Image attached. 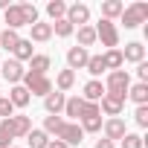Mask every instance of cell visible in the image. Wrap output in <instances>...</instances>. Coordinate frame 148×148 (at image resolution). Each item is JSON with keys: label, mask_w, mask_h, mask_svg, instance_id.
Listing matches in <instances>:
<instances>
[{"label": "cell", "mask_w": 148, "mask_h": 148, "mask_svg": "<svg viewBox=\"0 0 148 148\" xmlns=\"http://www.w3.org/2000/svg\"><path fill=\"white\" fill-rule=\"evenodd\" d=\"M93 148H116V142H110V139H99Z\"/></svg>", "instance_id": "cell-40"}, {"label": "cell", "mask_w": 148, "mask_h": 148, "mask_svg": "<svg viewBox=\"0 0 148 148\" xmlns=\"http://www.w3.org/2000/svg\"><path fill=\"white\" fill-rule=\"evenodd\" d=\"M52 32H55L58 38H70L73 32H76V26H73L67 18H61V21H55V23H52Z\"/></svg>", "instance_id": "cell-29"}, {"label": "cell", "mask_w": 148, "mask_h": 148, "mask_svg": "<svg viewBox=\"0 0 148 148\" xmlns=\"http://www.w3.org/2000/svg\"><path fill=\"white\" fill-rule=\"evenodd\" d=\"M21 84L26 87V93H29V96H47V93H52V82H49L47 76L29 73V70H26V76H23V82H21Z\"/></svg>", "instance_id": "cell-4"}, {"label": "cell", "mask_w": 148, "mask_h": 148, "mask_svg": "<svg viewBox=\"0 0 148 148\" xmlns=\"http://www.w3.org/2000/svg\"><path fill=\"white\" fill-rule=\"evenodd\" d=\"M0 73H3V79L15 87V84H21L23 82V76H26V70H23V64L21 61H15V58H6L3 64H0Z\"/></svg>", "instance_id": "cell-7"}, {"label": "cell", "mask_w": 148, "mask_h": 148, "mask_svg": "<svg viewBox=\"0 0 148 148\" xmlns=\"http://www.w3.org/2000/svg\"><path fill=\"white\" fill-rule=\"evenodd\" d=\"M128 87H131V76H128V70H113V73H108L105 96H113V99L125 102V99H128Z\"/></svg>", "instance_id": "cell-1"}, {"label": "cell", "mask_w": 148, "mask_h": 148, "mask_svg": "<svg viewBox=\"0 0 148 148\" xmlns=\"http://www.w3.org/2000/svg\"><path fill=\"white\" fill-rule=\"evenodd\" d=\"M0 148H12V136H9V131H3V128H0Z\"/></svg>", "instance_id": "cell-39"}, {"label": "cell", "mask_w": 148, "mask_h": 148, "mask_svg": "<svg viewBox=\"0 0 148 148\" xmlns=\"http://www.w3.org/2000/svg\"><path fill=\"white\" fill-rule=\"evenodd\" d=\"M87 116H102V110H99V105H96V102H84V108H82V116H79V119H87Z\"/></svg>", "instance_id": "cell-36"}, {"label": "cell", "mask_w": 148, "mask_h": 148, "mask_svg": "<svg viewBox=\"0 0 148 148\" xmlns=\"http://www.w3.org/2000/svg\"><path fill=\"white\" fill-rule=\"evenodd\" d=\"M47 148H67V145H64L61 139H49V145H47Z\"/></svg>", "instance_id": "cell-41"}, {"label": "cell", "mask_w": 148, "mask_h": 148, "mask_svg": "<svg viewBox=\"0 0 148 148\" xmlns=\"http://www.w3.org/2000/svg\"><path fill=\"white\" fill-rule=\"evenodd\" d=\"M0 128L9 131V136H12V139H21V136H26V134L32 131V119H29V116H23V113H15V116H9V119L0 122Z\"/></svg>", "instance_id": "cell-3"}, {"label": "cell", "mask_w": 148, "mask_h": 148, "mask_svg": "<svg viewBox=\"0 0 148 148\" xmlns=\"http://www.w3.org/2000/svg\"><path fill=\"white\" fill-rule=\"evenodd\" d=\"M64 122H67L64 116H47V119H44V128H41V131H44V134H58V131L64 128Z\"/></svg>", "instance_id": "cell-30"}, {"label": "cell", "mask_w": 148, "mask_h": 148, "mask_svg": "<svg viewBox=\"0 0 148 148\" xmlns=\"http://www.w3.org/2000/svg\"><path fill=\"white\" fill-rule=\"evenodd\" d=\"M6 99H9V102H12V108H26V105H29V99H32V96H29V93H26V87H23V84H15V87H12V90H9V96H6Z\"/></svg>", "instance_id": "cell-16"}, {"label": "cell", "mask_w": 148, "mask_h": 148, "mask_svg": "<svg viewBox=\"0 0 148 148\" xmlns=\"http://www.w3.org/2000/svg\"><path fill=\"white\" fill-rule=\"evenodd\" d=\"M102 96H105V84H102L99 79H90V82L84 84V96H82V99H84V102H96V105H99V102H102Z\"/></svg>", "instance_id": "cell-14"}, {"label": "cell", "mask_w": 148, "mask_h": 148, "mask_svg": "<svg viewBox=\"0 0 148 148\" xmlns=\"http://www.w3.org/2000/svg\"><path fill=\"white\" fill-rule=\"evenodd\" d=\"M82 108H84V99H82V96H73V99L64 102V116L79 119V116H82Z\"/></svg>", "instance_id": "cell-24"}, {"label": "cell", "mask_w": 148, "mask_h": 148, "mask_svg": "<svg viewBox=\"0 0 148 148\" xmlns=\"http://www.w3.org/2000/svg\"><path fill=\"white\" fill-rule=\"evenodd\" d=\"M52 67L49 55H32L29 58V73H38V76H47V70Z\"/></svg>", "instance_id": "cell-20"}, {"label": "cell", "mask_w": 148, "mask_h": 148, "mask_svg": "<svg viewBox=\"0 0 148 148\" xmlns=\"http://www.w3.org/2000/svg\"><path fill=\"white\" fill-rule=\"evenodd\" d=\"M102 61H105V70H110V73L125 64V61H122V49H108V52L102 55Z\"/></svg>", "instance_id": "cell-23"}, {"label": "cell", "mask_w": 148, "mask_h": 148, "mask_svg": "<svg viewBox=\"0 0 148 148\" xmlns=\"http://www.w3.org/2000/svg\"><path fill=\"white\" fill-rule=\"evenodd\" d=\"M26 142H29V148H47L49 145V134H44L41 128H32L26 134Z\"/></svg>", "instance_id": "cell-22"}, {"label": "cell", "mask_w": 148, "mask_h": 148, "mask_svg": "<svg viewBox=\"0 0 148 148\" xmlns=\"http://www.w3.org/2000/svg\"><path fill=\"white\" fill-rule=\"evenodd\" d=\"M12 148H18V145H12Z\"/></svg>", "instance_id": "cell-42"}, {"label": "cell", "mask_w": 148, "mask_h": 148, "mask_svg": "<svg viewBox=\"0 0 148 148\" xmlns=\"http://www.w3.org/2000/svg\"><path fill=\"white\" fill-rule=\"evenodd\" d=\"M102 128H105V139H110V142H119V139L128 134V128H125V122H122L119 116H116V119H108Z\"/></svg>", "instance_id": "cell-12"}, {"label": "cell", "mask_w": 148, "mask_h": 148, "mask_svg": "<svg viewBox=\"0 0 148 148\" xmlns=\"http://www.w3.org/2000/svg\"><path fill=\"white\" fill-rule=\"evenodd\" d=\"M23 6V15H26V26H35L38 23V9H35V3H21Z\"/></svg>", "instance_id": "cell-34"}, {"label": "cell", "mask_w": 148, "mask_h": 148, "mask_svg": "<svg viewBox=\"0 0 148 148\" xmlns=\"http://www.w3.org/2000/svg\"><path fill=\"white\" fill-rule=\"evenodd\" d=\"M96 44V29L93 26H79V47H93Z\"/></svg>", "instance_id": "cell-28"}, {"label": "cell", "mask_w": 148, "mask_h": 148, "mask_svg": "<svg viewBox=\"0 0 148 148\" xmlns=\"http://www.w3.org/2000/svg\"><path fill=\"white\" fill-rule=\"evenodd\" d=\"M87 58H90V52L84 49V47H70L67 49V70H84L87 67Z\"/></svg>", "instance_id": "cell-9"}, {"label": "cell", "mask_w": 148, "mask_h": 148, "mask_svg": "<svg viewBox=\"0 0 148 148\" xmlns=\"http://www.w3.org/2000/svg\"><path fill=\"white\" fill-rule=\"evenodd\" d=\"M122 61H134V64L145 61V47H142L139 41H131V44H125V49H122Z\"/></svg>", "instance_id": "cell-13"}, {"label": "cell", "mask_w": 148, "mask_h": 148, "mask_svg": "<svg viewBox=\"0 0 148 148\" xmlns=\"http://www.w3.org/2000/svg\"><path fill=\"white\" fill-rule=\"evenodd\" d=\"M47 15L52 21H61L67 15V3H64V0H49V3H47Z\"/></svg>", "instance_id": "cell-27"}, {"label": "cell", "mask_w": 148, "mask_h": 148, "mask_svg": "<svg viewBox=\"0 0 148 148\" xmlns=\"http://www.w3.org/2000/svg\"><path fill=\"white\" fill-rule=\"evenodd\" d=\"M122 23H125V29H136L139 23H145L148 21V3H142V0H136V3H131V6H125L122 9Z\"/></svg>", "instance_id": "cell-2"}, {"label": "cell", "mask_w": 148, "mask_h": 148, "mask_svg": "<svg viewBox=\"0 0 148 148\" xmlns=\"http://www.w3.org/2000/svg\"><path fill=\"white\" fill-rule=\"evenodd\" d=\"M9 116H15V108L6 96H0V119H9Z\"/></svg>", "instance_id": "cell-37"}, {"label": "cell", "mask_w": 148, "mask_h": 148, "mask_svg": "<svg viewBox=\"0 0 148 148\" xmlns=\"http://www.w3.org/2000/svg\"><path fill=\"white\" fill-rule=\"evenodd\" d=\"M122 9H125L122 0H105V3H102V21H113V18H119Z\"/></svg>", "instance_id": "cell-19"}, {"label": "cell", "mask_w": 148, "mask_h": 148, "mask_svg": "<svg viewBox=\"0 0 148 148\" xmlns=\"http://www.w3.org/2000/svg\"><path fill=\"white\" fill-rule=\"evenodd\" d=\"M29 29H32V38H29V41L44 44V41H49V38H52V23H41V21H38V23H35V26H29Z\"/></svg>", "instance_id": "cell-21"}, {"label": "cell", "mask_w": 148, "mask_h": 148, "mask_svg": "<svg viewBox=\"0 0 148 148\" xmlns=\"http://www.w3.org/2000/svg\"><path fill=\"white\" fill-rule=\"evenodd\" d=\"M136 79H139V84H148V61L136 64Z\"/></svg>", "instance_id": "cell-38"}, {"label": "cell", "mask_w": 148, "mask_h": 148, "mask_svg": "<svg viewBox=\"0 0 148 148\" xmlns=\"http://www.w3.org/2000/svg\"><path fill=\"white\" fill-rule=\"evenodd\" d=\"M134 122H136L139 128H148V105H139V108L134 110Z\"/></svg>", "instance_id": "cell-35"}, {"label": "cell", "mask_w": 148, "mask_h": 148, "mask_svg": "<svg viewBox=\"0 0 148 148\" xmlns=\"http://www.w3.org/2000/svg\"><path fill=\"white\" fill-rule=\"evenodd\" d=\"M122 108H125V102H119V99H113V96H102V105H99V110H102L105 116L116 119V116L122 113Z\"/></svg>", "instance_id": "cell-15"}, {"label": "cell", "mask_w": 148, "mask_h": 148, "mask_svg": "<svg viewBox=\"0 0 148 148\" xmlns=\"http://www.w3.org/2000/svg\"><path fill=\"white\" fill-rule=\"evenodd\" d=\"M73 26H87V21H90V6H84V3H73V6H67V15H64Z\"/></svg>", "instance_id": "cell-10"}, {"label": "cell", "mask_w": 148, "mask_h": 148, "mask_svg": "<svg viewBox=\"0 0 148 148\" xmlns=\"http://www.w3.org/2000/svg\"><path fill=\"white\" fill-rule=\"evenodd\" d=\"M18 41H21V35H18V32H12V29H3V32H0V49L12 52V49L18 47Z\"/></svg>", "instance_id": "cell-26"}, {"label": "cell", "mask_w": 148, "mask_h": 148, "mask_svg": "<svg viewBox=\"0 0 148 148\" xmlns=\"http://www.w3.org/2000/svg\"><path fill=\"white\" fill-rule=\"evenodd\" d=\"M55 84H58V93H67L73 84H76V73H73V70H61L58 79H55Z\"/></svg>", "instance_id": "cell-25"}, {"label": "cell", "mask_w": 148, "mask_h": 148, "mask_svg": "<svg viewBox=\"0 0 148 148\" xmlns=\"http://www.w3.org/2000/svg\"><path fill=\"white\" fill-rule=\"evenodd\" d=\"M93 29H96V41H102V47H108V49L119 47V32H116L113 21H99Z\"/></svg>", "instance_id": "cell-5"}, {"label": "cell", "mask_w": 148, "mask_h": 148, "mask_svg": "<svg viewBox=\"0 0 148 148\" xmlns=\"http://www.w3.org/2000/svg\"><path fill=\"white\" fill-rule=\"evenodd\" d=\"M55 139H61L67 148H73V145H82L84 131H82V125H79V122H64V128L55 134Z\"/></svg>", "instance_id": "cell-6"}, {"label": "cell", "mask_w": 148, "mask_h": 148, "mask_svg": "<svg viewBox=\"0 0 148 148\" xmlns=\"http://www.w3.org/2000/svg\"><path fill=\"white\" fill-rule=\"evenodd\" d=\"M32 55H35V52H32V41H29V38H21V41H18V47L12 49V58H15V61H21V64H23V61H29Z\"/></svg>", "instance_id": "cell-17"}, {"label": "cell", "mask_w": 148, "mask_h": 148, "mask_svg": "<svg viewBox=\"0 0 148 148\" xmlns=\"http://www.w3.org/2000/svg\"><path fill=\"white\" fill-rule=\"evenodd\" d=\"M64 102H67V96H64V93H58V90H52V93H47V96H44V108H47V113H49V116H61Z\"/></svg>", "instance_id": "cell-11"}, {"label": "cell", "mask_w": 148, "mask_h": 148, "mask_svg": "<svg viewBox=\"0 0 148 148\" xmlns=\"http://www.w3.org/2000/svg\"><path fill=\"white\" fill-rule=\"evenodd\" d=\"M119 142H122V148H142V145H145V139H142L139 134H131V131H128Z\"/></svg>", "instance_id": "cell-33"}, {"label": "cell", "mask_w": 148, "mask_h": 148, "mask_svg": "<svg viewBox=\"0 0 148 148\" xmlns=\"http://www.w3.org/2000/svg\"><path fill=\"white\" fill-rule=\"evenodd\" d=\"M84 70L90 73V76H102V73H105V61H102V55H90Z\"/></svg>", "instance_id": "cell-31"}, {"label": "cell", "mask_w": 148, "mask_h": 148, "mask_svg": "<svg viewBox=\"0 0 148 148\" xmlns=\"http://www.w3.org/2000/svg\"><path fill=\"white\" fill-rule=\"evenodd\" d=\"M3 23H6V29H12V32H18L21 26H26V15H23V6H21V3H12V6L3 12Z\"/></svg>", "instance_id": "cell-8"}, {"label": "cell", "mask_w": 148, "mask_h": 148, "mask_svg": "<svg viewBox=\"0 0 148 148\" xmlns=\"http://www.w3.org/2000/svg\"><path fill=\"white\" fill-rule=\"evenodd\" d=\"M128 99H131L136 108H139V105H148V84H139V82L131 84V87H128Z\"/></svg>", "instance_id": "cell-18"}, {"label": "cell", "mask_w": 148, "mask_h": 148, "mask_svg": "<svg viewBox=\"0 0 148 148\" xmlns=\"http://www.w3.org/2000/svg\"><path fill=\"white\" fill-rule=\"evenodd\" d=\"M82 131H84V134L102 131V116H87V119H82Z\"/></svg>", "instance_id": "cell-32"}]
</instances>
